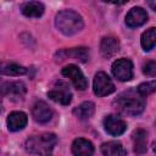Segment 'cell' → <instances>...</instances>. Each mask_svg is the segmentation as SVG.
<instances>
[{
  "label": "cell",
  "instance_id": "22",
  "mask_svg": "<svg viewBox=\"0 0 156 156\" xmlns=\"http://www.w3.org/2000/svg\"><path fill=\"white\" fill-rule=\"evenodd\" d=\"M155 91H156V80L145 82V83H141L138 87V93L141 96H147V95H150Z\"/></svg>",
  "mask_w": 156,
  "mask_h": 156
},
{
  "label": "cell",
  "instance_id": "8",
  "mask_svg": "<svg viewBox=\"0 0 156 156\" xmlns=\"http://www.w3.org/2000/svg\"><path fill=\"white\" fill-rule=\"evenodd\" d=\"M27 89L26 85L20 82V80H15V82H5L1 85V93L4 96H10V98H16V99H23L24 94H26Z\"/></svg>",
  "mask_w": 156,
  "mask_h": 156
},
{
  "label": "cell",
  "instance_id": "19",
  "mask_svg": "<svg viewBox=\"0 0 156 156\" xmlns=\"http://www.w3.org/2000/svg\"><path fill=\"white\" fill-rule=\"evenodd\" d=\"M95 112V105L91 101H85L82 102L79 106H77L73 110V115L79 118V119H87L89 117H91Z\"/></svg>",
  "mask_w": 156,
  "mask_h": 156
},
{
  "label": "cell",
  "instance_id": "21",
  "mask_svg": "<svg viewBox=\"0 0 156 156\" xmlns=\"http://www.w3.org/2000/svg\"><path fill=\"white\" fill-rule=\"evenodd\" d=\"M1 73L6 76H22L27 73V68L17 63H4L1 66Z\"/></svg>",
  "mask_w": 156,
  "mask_h": 156
},
{
  "label": "cell",
  "instance_id": "4",
  "mask_svg": "<svg viewBox=\"0 0 156 156\" xmlns=\"http://www.w3.org/2000/svg\"><path fill=\"white\" fill-rule=\"evenodd\" d=\"M93 89H94L95 95L106 96L115 91V84L112 83L111 78L105 72H98L94 77Z\"/></svg>",
  "mask_w": 156,
  "mask_h": 156
},
{
  "label": "cell",
  "instance_id": "11",
  "mask_svg": "<svg viewBox=\"0 0 156 156\" xmlns=\"http://www.w3.org/2000/svg\"><path fill=\"white\" fill-rule=\"evenodd\" d=\"M147 21V13L143 7H133L126 16V23L130 28L143 26Z\"/></svg>",
  "mask_w": 156,
  "mask_h": 156
},
{
  "label": "cell",
  "instance_id": "5",
  "mask_svg": "<svg viewBox=\"0 0 156 156\" xmlns=\"http://www.w3.org/2000/svg\"><path fill=\"white\" fill-rule=\"evenodd\" d=\"M113 76L121 80L127 82L133 78V63L129 58H119L112 63Z\"/></svg>",
  "mask_w": 156,
  "mask_h": 156
},
{
  "label": "cell",
  "instance_id": "7",
  "mask_svg": "<svg viewBox=\"0 0 156 156\" xmlns=\"http://www.w3.org/2000/svg\"><path fill=\"white\" fill-rule=\"evenodd\" d=\"M104 127H105V130L111 134V135H121L126 132L127 129V124L126 122L117 115H108L105 117L104 119Z\"/></svg>",
  "mask_w": 156,
  "mask_h": 156
},
{
  "label": "cell",
  "instance_id": "23",
  "mask_svg": "<svg viewBox=\"0 0 156 156\" xmlns=\"http://www.w3.org/2000/svg\"><path fill=\"white\" fill-rule=\"evenodd\" d=\"M143 72H144V74H146L149 77L156 76V61H147L143 66Z\"/></svg>",
  "mask_w": 156,
  "mask_h": 156
},
{
  "label": "cell",
  "instance_id": "17",
  "mask_svg": "<svg viewBox=\"0 0 156 156\" xmlns=\"http://www.w3.org/2000/svg\"><path fill=\"white\" fill-rule=\"evenodd\" d=\"M21 11L26 17H40L44 13V5L39 1H28L21 6Z\"/></svg>",
  "mask_w": 156,
  "mask_h": 156
},
{
  "label": "cell",
  "instance_id": "24",
  "mask_svg": "<svg viewBox=\"0 0 156 156\" xmlns=\"http://www.w3.org/2000/svg\"><path fill=\"white\" fill-rule=\"evenodd\" d=\"M147 5H149L154 11H156V0H150V1H147Z\"/></svg>",
  "mask_w": 156,
  "mask_h": 156
},
{
  "label": "cell",
  "instance_id": "10",
  "mask_svg": "<svg viewBox=\"0 0 156 156\" xmlns=\"http://www.w3.org/2000/svg\"><path fill=\"white\" fill-rule=\"evenodd\" d=\"M57 61H63L67 57L68 58H74L80 62H85L89 58V50L87 48H74V49H68V50H61L55 55Z\"/></svg>",
  "mask_w": 156,
  "mask_h": 156
},
{
  "label": "cell",
  "instance_id": "14",
  "mask_svg": "<svg viewBox=\"0 0 156 156\" xmlns=\"http://www.w3.org/2000/svg\"><path fill=\"white\" fill-rule=\"evenodd\" d=\"M100 51L104 57H111L119 51V41L115 37H105L100 44Z\"/></svg>",
  "mask_w": 156,
  "mask_h": 156
},
{
  "label": "cell",
  "instance_id": "25",
  "mask_svg": "<svg viewBox=\"0 0 156 156\" xmlns=\"http://www.w3.org/2000/svg\"><path fill=\"white\" fill-rule=\"evenodd\" d=\"M152 149H154V151H155V152H156V141H155V143H154V146H152Z\"/></svg>",
  "mask_w": 156,
  "mask_h": 156
},
{
  "label": "cell",
  "instance_id": "18",
  "mask_svg": "<svg viewBox=\"0 0 156 156\" xmlns=\"http://www.w3.org/2000/svg\"><path fill=\"white\" fill-rule=\"evenodd\" d=\"M101 152L104 156H126V150L118 141H108L101 145Z\"/></svg>",
  "mask_w": 156,
  "mask_h": 156
},
{
  "label": "cell",
  "instance_id": "9",
  "mask_svg": "<svg viewBox=\"0 0 156 156\" xmlns=\"http://www.w3.org/2000/svg\"><path fill=\"white\" fill-rule=\"evenodd\" d=\"M48 96L55 102H58L61 105H68L72 100V94L65 83H58L57 87L48 91Z\"/></svg>",
  "mask_w": 156,
  "mask_h": 156
},
{
  "label": "cell",
  "instance_id": "12",
  "mask_svg": "<svg viewBox=\"0 0 156 156\" xmlns=\"http://www.w3.org/2000/svg\"><path fill=\"white\" fill-rule=\"evenodd\" d=\"M33 118L39 123H46L52 117V110L44 101H37L32 108Z\"/></svg>",
  "mask_w": 156,
  "mask_h": 156
},
{
  "label": "cell",
  "instance_id": "1",
  "mask_svg": "<svg viewBox=\"0 0 156 156\" xmlns=\"http://www.w3.org/2000/svg\"><path fill=\"white\" fill-rule=\"evenodd\" d=\"M113 105L118 111H121L124 115L136 116L144 111L145 100H144V96H141L138 93V90L136 91L129 90L118 95V98L113 101Z\"/></svg>",
  "mask_w": 156,
  "mask_h": 156
},
{
  "label": "cell",
  "instance_id": "13",
  "mask_svg": "<svg viewBox=\"0 0 156 156\" xmlns=\"http://www.w3.org/2000/svg\"><path fill=\"white\" fill-rule=\"evenodd\" d=\"M27 122H28L27 115L22 111L11 112L7 117V127L11 132H17V130L23 129L26 127Z\"/></svg>",
  "mask_w": 156,
  "mask_h": 156
},
{
  "label": "cell",
  "instance_id": "20",
  "mask_svg": "<svg viewBox=\"0 0 156 156\" xmlns=\"http://www.w3.org/2000/svg\"><path fill=\"white\" fill-rule=\"evenodd\" d=\"M140 43L145 51H150L152 48H155L156 46V27H152L145 30L141 34Z\"/></svg>",
  "mask_w": 156,
  "mask_h": 156
},
{
  "label": "cell",
  "instance_id": "16",
  "mask_svg": "<svg viewBox=\"0 0 156 156\" xmlns=\"http://www.w3.org/2000/svg\"><path fill=\"white\" fill-rule=\"evenodd\" d=\"M132 139L136 154H144L147 150V134L144 129H135L132 134Z\"/></svg>",
  "mask_w": 156,
  "mask_h": 156
},
{
  "label": "cell",
  "instance_id": "26",
  "mask_svg": "<svg viewBox=\"0 0 156 156\" xmlns=\"http://www.w3.org/2000/svg\"><path fill=\"white\" fill-rule=\"evenodd\" d=\"M43 156H51V154H49V155H43Z\"/></svg>",
  "mask_w": 156,
  "mask_h": 156
},
{
  "label": "cell",
  "instance_id": "15",
  "mask_svg": "<svg viewBox=\"0 0 156 156\" xmlns=\"http://www.w3.org/2000/svg\"><path fill=\"white\" fill-rule=\"evenodd\" d=\"M72 152L74 156H93L94 146L89 140L78 138L72 144Z\"/></svg>",
  "mask_w": 156,
  "mask_h": 156
},
{
  "label": "cell",
  "instance_id": "6",
  "mask_svg": "<svg viewBox=\"0 0 156 156\" xmlns=\"http://www.w3.org/2000/svg\"><path fill=\"white\" fill-rule=\"evenodd\" d=\"M62 74L67 78H69L73 83V85L78 90H84L88 87V80L85 79L82 71L76 65H68L65 68H62Z\"/></svg>",
  "mask_w": 156,
  "mask_h": 156
},
{
  "label": "cell",
  "instance_id": "3",
  "mask_svg": "<svg viewBox=\"0 0 156 156\" xmlns=\"http://www.w3.org/2000/svg\"><path fill=\"white\" fill-rule=\"evenodd\" d=\"M56 143H57V138L54 133H44L27 139L26 149L30 154H37L43 156V155H49L52 151Z\"/></svg>",
  "mask_w": 156,
  "mask_h": 156
},
{
  "label": "cell",
  "instance_id": "2",
  "mask_svg": "<svg viewBox=\"0 0 156 156\" xmlns=\"http://www.w3.org/2000/svg\"><path fill=\"white\" fill-rule=\"evenodd\" d=\"M56 28L65 35L71 37L77 34L83 29V18L82 16L73 10H63L58 12L55 17Z\"/></svg>",
  "mask_w": 156,
  "mask_h": 156
}]
</instances>
